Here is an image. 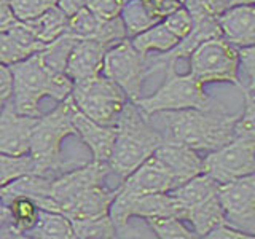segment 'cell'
<instances>
[{"instance_id": "ac0fdd59", "label": "cell", "mask_w": 255, "mask_h": 239, "mask_svg": "<svg viewBox=\"0 0 255 239\" xmlns=\"http://www.w3.org/2000/svg\"><path fill=\"white\" fill-rule=\"evenodd\" d=\"M110 46V43L99 42V40L77 38L66 62V75L72 82L99 75L102 72L104 56Z\"/></svg>"}, {"instance_id": "60d3db41", "label": "cell", "mask_w": 255, "mask_h": 239, "mask_svg": "<svg viewBox=\"0 0 255 239\" xmlns=\"http://www.w3.org/2000/svg\"><path fill=\"white\" fill-rule=\"evenodd\" d=\"M191 2L212 16H219L227 8V0H191Z\"/></svg>"}, {"instance_id": "7402d4cb", "label": "cell", "mask_w": 255, "mask_h": 239, "mask_svg": "<svg viewBox=\"0 0 255 239\" xmlns=\"http://www.w3.org/2000/svg\"><path fill=\"white\" fill-rule=\"evenodd\" d=\"M24 238L29 239H74L70 220L61 212L40 209L37 220Z\"/></svg>"}, {"instance_id": "74e56055", "label": "cell", "mask_w": 255, "mask_h": 239, "mask_svg": "<svg viewBox=\"0 0 255 239\" xmlns=\"http://www.w3.org/2000/svg\"><path fill=\"white\" fill-rule=\"evenodd\" d=\"M13 96V75L8 66L0 64V110H2Z\"/></svg>"}, {"instance_id": "9c48e42d", "label": "cell", "mask_w": 255, "mask_h": 239, "mask_svg": "<svg viewBox=\"0 0 255 239\" xmlns=\"http://www.w3.org/2000/svg\"><path fill=\"white\" fill-rule=\"evenodd\" d=\"M109 215L117 228V235L122 231L132 217L139 219H153V217H179L182 220V206L167 193H125L117 191L115 199L110 204Z\"/></svg>"}, {"instance_id": "8fae6325", "label": "cell", "mask_w": 255, "mask_h": 239, "mask_svg": "<svg viewBox=\"0 0 255 239\" xmlns=\"http://www.w3.org/2000/svg\"><path fill=\"white\" fill-rule=\"evenodd\" d=\"M217 196L228 225L255 236V175L219 183Z\"/></svg>"}, {"instance_id": "b9f144b4", "label": "cell", "mask_w": 255, "mask_h": 239, "mask_svg": "<svg viewBox=\"0 0 255 239\" xmlns=\"http://www.w3.org/2000/svg\"><path fill=\"white\" fill-rule=\"evenodd\" d=\"M251 3H254V0H227V8L235 5H251Z\"/></svg>"}, {"instance_id": "f1b7e54d", "label": "cell", "mask_w": 255, "mask_h": 239, "mask_svg": "<svg viewBox=\"0 0 255 239\" xmlns=\"http://www.w3.org/2000/svg\"><path fill=\"white\" fill-rule=\"evenodd\" d=\"M26 174H37L35 163L29 153L6 155L0 151V188Z\"/></svg>"}, {"instance_id": "f546056e", "label": "cell", "mask_w": 255, "mask_h": 239, "mask_svg": "<svg viewBox=\"0 0 255 239\" xmlns=\"http://www.w3.org/2000/svg\"><path fill=\"white\" fill-rule=\"evenodd\" d=\"M147 225L159 239H196L198 235L193 230L183 225L179 217H153L147 219Z\"/></svg>"}, {"instance_id": "484cf974", "label": "cell", "mask_w": 255, "mask_h": 239, "mask_svg": "<svg viewBox=\"0 0 255 239\" xmlns=\"http://www.w3.org/2000/svg\"><path fill=\"white\" fill-rule=\"evenodd\" d=\"M74 228V239H114L118 238L117 228L110 215L91 219H74L70 220Z\"/></svg>"}, {"instance_id": "83f0119b", "label": "cell", "mask_w": 255, "mask_h": 239, "mask_svg": "<svg viewBox=\"0 0 255 239\" xmlns=\"http://www.w3.org/2000/svg\"><path fill=\"white\" fill-rule=\"evenodd\" d=\"M75 42H77V38L74 35H70L69 32H64L61 37L53 40L51 43H48L43 50L40 51L43 64L53 72H64V74H66V62Z\"/></svg>"}, {"instance_id": "d4e9b609", "label": "cell", "mask_w": 255, "mask_h": 239, "mask_svg": "<svg viewBox=\"0 0 255 239\" xmlns=\"http://www.w3.org/2000/svg\"><path fill=\"white\" fill-rule=\"evenodd\" d=\"M3 199V203L8 207L10 212L11 225L16 231V235L19 239H24V235L34 227L38 215V206L32 201L30 198L22 195H13V196H0Z\"/></svg>"}, {"instance_id": "d590c367", "label": "cell", "mask_w": 255, "mask_h": 239, "mask_svg": "<svg viewBox=\"0 0 255 239\" xmlns=\"http://www.w3.org/2000/svg\"><path fill=\"white\" fill-rule=\"evenodd\" d=\"M140 2L148 10V13L158 21H161L169 13L182 6L179 0H140Z\"/></svg>"}, {"instance_id": "7a4b0ae2", "label": "cell", "mask_w": 255, "mask_h": 239, "mask_svg": "<svg viewBox=\"0 0 255 239\" xmlns=\"http://www.w3.org/2000/svg\"><path fill=\"white\" fill-rule=\"evenodd\" d=\"M13 75V109L21 115L40 117L42 112L38 104L43 98H53L54 101L66 99L72 91L74 82L64 72H53L48 69L42 56L34 53L26 59L8 66Z\"/></svg>"}, {"instance_id": "d6986e66", "label": "cell", "mask_w": 255, "mask_h": 239, "mask_svg": "<svg viewBox=\"0 0 255 239\" xmlns=\"http://www.w3.org/2000/svg\"><path fill=\"white\" fill-rule=\"evenodd\" d=\"M72 120H74L75 134L80 135L85 145L91 150L94 161L107 163L115 143L117 127L96 123L91 118L83 115L78 109H75Z\"/></svg>"}, {"instance_id": "8992f818", "label": "cell", "mask_w": 255, "mask_h": 239, "mask_svg": "<svg viewBox=\"0 0 255 239\" xmlns=\"http://www.w3.org/2000/svg\"><path fill=\"white\" fill-rule=\"evenodd\" d=\"M70 98L83 115L104 126L117 124L128 101L122 88L102 74L74 82Z\"/></svg>"}, {"instance_id": "6da1fadb", "label": "cell", "mask_w": 255, "mask_h": 239, "mask_svg": "<svg viewBox=\"0 0 255 239\" xmlns=\"http://www.w3.org/2000/svg\"><path fill=\"white\" fill-rule=\"evenodd\" d=\"M167 137L185 143L198 153H209L235 137L239 114H228L220 102L207 109L161 112Z\"/></svg>"}, {"instance_id": "e575fe53", "label": "cell", "mask_w": 255, "mask_h": 239, "mask_svg": "<svg viewBox=\"0 0 255 239\" xmlns=\"http://www.w3.org/2000/svg\"><path fill=\"white\" fill-rule=\"evenodd\" d=\"M125 0H83V8H88L101 18H115L120 16Z\"/></svg>"}, {"instance_id": "ab89813d", "label": "cell", "mask_w": 255, "mask_h": 239, "mask_svg": "<svg viewBox=\"0 0 255 239\" xmlns=\"http://www.w3.org/2000/svg\"><path fill=\"white\" fill-rule=\"evenodd\" d=\"M16 21L18 19L14 18L8 0H0V32L8 30Z\"/></svg>"}, {"instance_id": "277c9868", "label": "cell", "mask_w": 255, "mask_h": 239, "mask_svg": "<svg viewBox=\"0 0 255 239\" xmlns=\"http://www.w3.org/2000/svg\"><path fill=\"white\" fill-rule=\"evenodd\" d=\"M75 109V102L69 94L51 112L37 117L29 140V155L34 159L38 175L56 177L72 169L62 159L61 143L67 135L75 134L72 120Z\"/></svg>"}, {"instance_id": "e0dca14e", "label": "cell", "mask_w": 255, "mask_h": 239, "mask_svg": "<svg viewBox=\"0 0 255 239\" xmlns=\"http://www.w3.org/2000/svg\"><path fill=\"white\" fill-rule=\"evenodd\" d=\"M217 18L220 37L236 48L255 43V8L251 5H235L225 8Z\"/></svg>"}, {"instance_id": "836d02e7", "label": "cell", "mask_w": 255, "mask_h": 239, "mask_svg": "<svg viewBox=\"0 0 255 239\" xmlns=\"http://www.w3.org/2000/svg\"><path fill=\"white\" fill-rule=\"evenodd\" d=\"M238 66L243 67V75L246 82L239 86L241 90H255V50L254 45L238 48Z\"/></svg>"}, {"instance_id": "52a82bcc", "label": "cell", "mask_w": 255, "mask_h": 239, "mask_svg": "<svg viewBox=\"0 0 255 239\" xmlns=\"http://www.w3.org/2000/svg\"><path fill=\"white\" fill-rule=\"evenodd\" d=\"M190 74L198 82H228L239 88L238 48L222 37L207 38L188 54Z\"/></svg>"}, {"instance_id": "5b68a950", "label": "cell", "mask_w": 255, "mask_h": 239, "mask_svg": "<svg viewBox=\"0 0 255 239\" xmlns=\"http://www.w3.org/2000/svg\"><path fill=\"white\" fill-rule=\"evenodd\" d=\"M166 78L163 85L147 98H140L134 104L145 117L161 114V112L183 110V109H207L214 106L209 94L204 93L203 83L190 74H177L175 64L169 62L164 67Z\"/></svg>"}, {"instance_id": "2e32d148", "label": "cell", "mask_w": 255, "mask_h": 239, "mask_svg": "<svg viewBox=\"0 0 255 239\" xmlns=\"http://www.w3.org/2000/svg\"><path fill=\"white\" fill-rule=\"evenodd\" d=\"M153 155L172 172L179 185L201 174L204 169L203 156H199L196 150L169 137H164L161 145L153 151Z\"/></svg>"}, {"instance_id": "d6a6232c", "label": "cell", "mask_w": 255, "mask_h": 239, "mask_svg": "<svg viewBox=\"0 0 255 239\" xmlns=\"http://www.w3.org/2000/svg\"><path fill=\"white\" fill-rule=\"evenodd\" d=\"M32 53L19 45L8 32H0V64L11 66V64L26 59Z\"/></svg>"}, {"instance_id": "ba28073f", "label": "cell", "mask_w": 255, "mask_h": 239, "mask_svg": "<svg viewBox=\"0 0 255 239\" xmlns=\"http://www.w3.org/2000/svg\"><path fill=\"white\" fill-rule=\"evenodd\" d=\"M101 74L122 88L128 101L135 102L140 98L143 80L148 77L147 58L135 51L129 38H125L106 51Z\"/></svg>"}, {"instance_id": "4316f807", "label": "cell", "mask_w": 255, "mask_h": 239, "mask_svg": "<svg viewBox=\"0 0 255 239\" xmlns=\"http://www.w3.org/2000/svg\"><path fill=\"white\" fill-rule=\"evenodd\" d=\"M120 18H122V22L129 38L159 22L148 13L140 0H125L122 11H120Z\"/></svg>"}, {"instance_id": "4dcf8cb0", "label": "cell", "mask_w": 255, "mask_h": 239, "mask_svg": "<svg viewBox=\"0 0 255 239\" xmlns=\"http://www.w3.org/2000/svg\"><path fill=\"white\" fill-rule=\"evenodd\" d=\"M10 8L18 21H30L38 14L54 6L58 0H8Z\"/></svg>"}, {"instance_id": "9a60e30c", "label": "cell", "mask_w": 255, "mask_h": 239, "mask_svg": "<svg viewBox=\"0 0 255 239\" xmlns=\"http://www.w3.org/2000/svg\"><path fill=\"white\" fill-rule=\"evenodd\" d=\"M37 117L21 115L11 101L0 110V151L6 155L29 153V140Z\"/></svg>"}, {"instance_id": "603a6c76", "label": "cell", "mask_w": 255, "mask_h": 239, "mask_svg": "<svg viewBox=\"0 0 255 239\" xmlns=\"http://www.w3.org/2000/svg\"><path fill=\"white\" fill-rule=\"evenodd\" d=\"M27 26V29L43 43H51L53 40L61 37L67 30L69 18L58 5L48 8L46 11L38 14L37 18L30 21H22Z\"/></svg>"}, {"instance_id": "1f68e13d", "label": "cell", "mask_w": 255, "mask_h": 239, "mask_svg": "<svg viewBox=\"0 0 255 239\" xmlns=\"http://www.w3.org/2000/svg\"><path fill=\"white\" fill-rule=\"evenodd\" d=\"M161 22L164 24V27L169 30L172 35L179 38V42L182 38H185L190 34L191 27H193V18H191V14L187 10L185 5H182L177 8V10L169 13L166 18L161 19Z\"/></svg>"}, {"instance_id": "30bf717a", "label": "cell", "mask_w": 255, "mask_h": 239, "mask_svg": "<svg viewBox=\"0 0 255 239\" xmlns=\"http://www.w3.org/2000/svg\"><path fill=\"white\" fill-rule=\"evenodd\" d=\"M203 166L207 175L217 182L227 183L255 171V137L236 135L217 150L206 153Z\"/></svg>"}, {"instance_id": "4fadbf2b", "label": "cell", "mask_w": 255, "mask_h": 239, "mask_svg": "<svg viewBox=\"0 0 255 239\" xmlns=\"http://www.w3.org/2000/svg\"><path fill=\"white\" fill-rule=\"evenodd\" d=\"M175 187H179L177 179L155 155H151L142 164L135 167L131 174H128L118 188L125 193L142 195L167 193Z\"/></svg>"}, {"instance_id": "5bb4252c", "label": "cell", "mask_w": 255, "mask_h": 239, "mask_svg": "<svg viewBox=\"0 0 255 239\" xmlns=\"http://www.w3.org/2000/svg\"><path fill=\"white\" fill-rule=\"evenodd\" d=\"M66 32H69L70 35H74L78 40L91 38L110 45H115L125 38H129L120 16L106 19L94 14L88 8H80L78 11L69 16Z\"/></svg>"}, {"instance_id": "7c38bea8", "label": "cell", "mask_w": 255, "mask_h": 239, "mask_svg": "<svg viewBox=\"0 0 255 239\" xmlns=\"http://www.w3.org/2000/svg\"><path fill=\"white\" fill-rule=\"evenodd\" d=\"M110 172L112 171L107 163L94 161L93 159L91 163L80 167L75 166L53 177L50 183V198L54 204V211L61 212L62 206L85 188L93 185H102V182L106 180Z\"/></svg>"}, {"instance_id": "ee69618b", "label": "cell", "mask_w": 255, "mask_h": 239, "mask_svg": "<svg viewBox=\"0 0 255 239\" xmlns=\"http://www.w3.org/2000/svg\"><path fill=\"white\" fill-rule=\"evenodd\" d=\"M0 190H2V188H0Z\"/></svg>"}, {"instance_id": "f35d334b", "label": "cell", "mask_w": 255, "mask_h": 239, "mask_svg": "<svg viewBox=\"0 0 255 239\" xmlns=\"http://www.w3.org/2000/svg\"><path fill=\"white\" fill-rule=\"evenodd\" d=\"M0 239H19L11 225L10 212L2 198H0Z\"/></svg>"}, {"instance_id": "7bdbcfd3", "label": "cell", "mask_w": 255, "mask_h": 239, "mask_svg": "<svg viewBox=\"0 0 255 239\" xmlns=\"http://www.w3.org/2000/svg\"><path fill=\"white\" fill-rule=\"evenodd\" d=\"M179 2H180V3L183 5V3H185V0H179Z\"/></svg>"}, {"instance_id": "ffe728a7", "label": "cell", "mask_w": 255, "mask_h": 239, "mask_svg": "<svg viewBox=\"0 0 255 239\" xmlns=\"http://www.w3.org/2000/svg\"><path fill=\"white\" fill-rule=\"evenodd\" d=\"M117 190H107L102 185L88 187L83 191L67 201L62 206L61 214H64L69 220L74 219H91L107 215L112 201L117 196Z\"/></svg>"}, {"instance_id": "8d00e7d4", "label": "cell", "mask_w": 255, "mask_h": 239, "mask_svg": "<svg viewBox=\"0 0 255 239\" xmlns=\"http://www.w3.org/2000/svg\"><path fill=\"white\" fill-rule=\"evenodd\" d=\"M204 238L206 239H254L255 236L243 233V231L230 227L227 222H223L220 225L214 227Z\"/></svg>"}, {"instance_id": "3957f363", "label": "cell", "mask_w": 255, "mask_h": 239, "mask_svg": "<svg viewBox=\"0 0 255 239\" xmlns=\"http://www.w3.org/2000/svg\"><path fill=\"white\" fill-rule=\"evenodd\" d=\"M117 137L109 158V167L120 179H125L161 145L164 135L148 123L147 117L134 102L126 101L118 117Z\"/></svg>"}, {"instance_id": "44dd1931", "label": "cell", "mask_w": 255, "mask_h": 239, "mask_svg": "<svg viewBox=\"0 0 255 239\" xmlns=\"http://www.w3.org/2000/svg\"><path fill=\"white\" fill-rule=\"evenodd\" d=\"M182 220L191 223L193 231L198 235V238H204L214 227H217L220 223L225 222L220 203H219V196L214 195L201 203L187 207V209L183 211Z\"/></svg>"}, {"instance_id": "cb8c5ba5", "label": "cell", "mask_w": 255, "mask_h": 239, "mask_svg": "<svg viewBox=\"0 0 255 239\" xmlns=\"http://www.w3.org/2000/svg\"><path fill=\"white\" fill-rule=\"evenodd\" d=\"M131 45L135 48V51L140 53L142 56H148L150 51L166 53L172 50V48L179 43V38L172 35L169 30L164 27V24L159 21L153 24L151 27L145 29L140 34L134 35L129 38Z\"/></svg>"}]
</instances>
